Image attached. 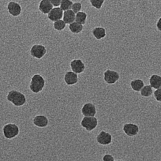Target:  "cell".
I'll use <instances>...</instances> for the list:
<instances>
[{"label": "cell", "instance_id": "cell-1", "mask_svg": "<svg viewBox=\"0 0 161 161\" xmlns=\"http://www.w3.org/2000/svg\"><path fill=\"white\" fill-rule=\"evenodd\" d=\"M7 99L16 107L24 106L26 102L25 95L17 90L9 91L7 95Z\"/></svg>", "mask_w": 161, "mask_h": 161}, {"label": "cell", "instance_id": "cell-2", "mask_svg": "<svg viewBox=\"0 0 161 161\" xmlns=\"http://www.w3.org/2000/svg\"><path fill=\"white\" fill-rule=\"evenodd\" d=\"M45 84L44 78L40 75L35 74L31 78L29 89L34 93H38L43 90Z\"/></svg>", "mask_w": 161, "mask_h": 161}, {"label": "cell", "instance_id": "cell-3", "mask_svg": "<svg viewBox=\"0 0 161 161\" xmlns=\"http://www.w3.org/2000/svg\"><path fill=\"white\" fill-rule=\"evenodd\" d=\"M3 132L5 138L7 139H12L19 135V128L16 124L9 123L4 126Z\"/></svg>", "mask_w": 161, "mask_h": 161}, {"label": "cell", "instance_id": "cell-4", "mask_svg": "<svg viewBox=\"0 0 161 161\" xmlns=\"http://www.w3.org/2000/svg\"><path fill=\"white\" fill-rule=\"evenodd\" d=\"M30 53L32 57L40 59L42 58L46 55L47 50L44 45L36 44L31 47Z\"/></svg>", "mask_w": 161, "mask_h": 161}, {"label": "cell", "instance_id": "cell-5", "mask_svg": "<svg viewBox=\"0 0 161 161\" xmlns=\"http://www.w3.org/2000/svg\"><path fill=\"white\" fill-rule=\"evenodd\" d=\"M98 121L97 118L94 116L86 117L84 116L82 118L80 125L82 127L85 128L87 131H92L97 127Z\"/></svg>", "mask_w": 161, "mask_h": 161}, {"label": "cell", "instance_id": "cell-6", "mask_svg": "<svg viewBox=\"0 0 161 161\" xmlns=\"http://www.w3.org/2000/svg\"><path fill=\"white\" fill-rule=\"evenodd\" d=\"M120 78V75L117 72L108 69L104 73V80L108 84L116 83Z\"/></svg>", "mask_w": 161, "mask_h": 161}, {"label": "cell", "instance_id": "cell-7", "mask_svg": "<svg viewBox=\"0 0 161 161\" xmlns=\"http://www.w3.org/2000/svg\"><path fill=\"white\" fill-rule=\"evenodd\" d=\"M123 130L125 134L129 137H134L139 133V127L138 125L132 123H127L123 126Z\"/></svg>", "mask_w": 161, "mask_h": 161}, {"label": "cell", "instance_id": "cell-8", "mask_svg": "<svg viewBox=\"0 0 161 161\" xmlns=\"http://www.w3.org/2000/svg\"><path fill=\"white\" fill-rule=\"evenodd\" d=\"M81 112L82 115L86 117L94 116L97 113L96 108L93 103H86L82 106Z\"/></svg>", "mask_w": 161, "mask_h": 161}, {"label": "cell", "instance_id": "cell-9", "mask_svg": "<svg viewBox=\"0 0 161 161\" xmlns=\"http://www.w3.org/2000/svg\"><path fill=\"white\" fill-rule=\"evenodd\" d=\"M64 11L60 7H54L48 14V18L51 21L54 22L62 19Z\"/></svg>", "mask_w": 161, "mask_h": 161}, {"label": "cell", "instance_id": "cell-10", "mask_svg": "<svg viewBox=\"0 0 161 161\" xmlns=\"http://www.w3.org/2000/svg\"><path fill=\"white\" fill-rule=\"evenodd\" d=\"M7 9L9 14L13 17H18L21 13L22 8L20 5L13 1L9 2L8 3Z\"/></svg>", "mask_w": 161, "mask_h": 161}, {"label": "cell", "instance_id": "cell-11", "mask_svg": "<svg viewBox=\"0 0 161 161\" xmlns=\"http://www.w3.org/2000/svg\"><path fill=\"white\" fill-rule=\"evenodd\" d=\"M70 67L72 71L77 74L83 73L85 69V65L80 59L72 60L70 62Z\"/></svg>", "mask_w": 161, "mask_h": 161}, {"label": "cell", "instance_id": "cell-12", "mask_svg": "<svg viewBox=\"0 0 161 161\" xmlns=\"http://www.w3.org/2000/svg\"><path fill=\"white\" fill-rule=\"evenodd\" d=\"M97 142L102 145H108L112 142V136L105 131H101L97 137Z\"/></svg>", "mask_w": 161, "mask_h": 161}, {"label": "cell", "instance_id": "cell-13", "mask_svg": "<svg viewBox=\"0 0 161 161\" xmlns=\"http://www.w3.org/2000/svg\"><path fill=\"white\" fill-rule=\"evenodd\" d=\"M64 81L68 85H73L78 82V77L77 74L73 71H68L64 75Z\"/></svg>", "mask_w": 161, "mask_h": 161}, {"label": "cell", "instance_id": "cell-14", "mask_svg": "<svg viewBox=\"0 0 161 161\" xmlns=\"http://www.w3.org/2000/svg\"><path fill=\"white\" fill-rule=\"evenodd\" d=\"M39 10L43 14H48L53 8L49 0H41L39 4Z\"/></svg>", "mask_w": 161, "mask_h": 161}, {"label": "cell", "instance_id": "cell-15", "mask_svg": "<svg viewBox=\"0 0 161 161\" xmlns=\"http://www.w3.org/2000/svg\"><path fill=\"white\" fill-rule=\"evenodd\" d=\"M33 124L38 127L44 128L48 125L49 120L44 115H36L33 119Z\"/></svg>", "mask_w": 161, "mask_h": 161}, {"label": "cell", "instance_id": "cell-16", "mask_svg": "<svg viewBox=\"0 0 161 161\" xmlns=\"http://www.w3.org/2000/svg\"><path fill=\"white\" fill-rule=\"evenodd\" d=\"M92 34L97 40H101L106 37V30L105 28L100 26L95 27L92 31Z\"/></svg>", "mask_w": 161, "mask_h": 161}, {"label": "cell", "instance_id": "cell-17", "mask_svg": "<svg viewBox=\"0 0 161 161\" xmlns=\"http://www.w3.org/2000/svg\"><path fill=\"white\" fill-rule=\"evenodd\" d=\"M149 83L153 89H160L161 88V76L158 75H153L149 78Z\"/></svg>", "mask_w": 161, "mask_h": 161}, {"label": "cell", "instance_id": "cell-18", "mask_svg": "<svg viewBox=\"0 0 161 161\" xmlns=\"http://www.w3.org/2000/svg\"><path fill=\"white\" fill-rule=\"evenodd\" d=\"M75 13L72 9L64 11L63 20L66 24H70L75 21Z\"/></svg>", "mask_w": 161, "mask_h": 161}, {"label": "cell", "instance_id": "cell-19", "mask_svg": "<svg viewBox=\"0 0 161 161\" xmlns=\"http://www.w3.org/2000/svg\"><path fill=\"white\" fill-rule=\"evenodd\" d=\"M130 86L133 91L139 92L144 86V82L141 79H135L130 81Z\"/></svg>", "mask_w": 161, "mask_h": 161}, {"label": "cell", "instance_id": "cell-20", "mask_svg": "<svg viewBox=\"0 0 161 161\" xmlns=\"http://www.w3.org/2000/svg\"><path fill=\"white\" fill-rule=\"evenodd\" d=\"M69 29L70 32L74 34H80L83 29V26L82 25L75 21L69 25Z\"/></svg>", "mask_w": 161, "mask_h": 161}, {"label": "cell", "instance_id": "cell-21", "mask_svg": "<svg viewBox=\"0 0 161 161\" xmlns=\"http://www.w3.org/2000/svg\"><path fill=\"white\" fill-rule=\"evenodd\" d=\"M87 19V14L86 12L80 11L75 14V21L82 25L86 24Z\"/></svg>", "mask_w": 161, "mask_h": 161}, {"label": "cell", "instance_id": "cell-22", "mask_svg": "<svg viewBox=\"0 0 161 161\" xmlns=\"http://www.w3.org/2000/svg\"><path fill=\"white\" fill-rule=\"evenodd\" d=\"M153 92V88L150 85H147L142 88L140 91V93L143 97H147L152 95Z\"/></svg>", "mask_w": 161, "mask_h": 161}, {"label": "cell", "instance_id": "cell-23", "mask_svg": "<svg viewBox=\"0 0 161 161\" xmlns=\"http://www.w3.org/2000/svg\"><path fill=\"white\" fill-rule=\"evenodd\" d=\"M66 24L63 20L60 19L53 23V27L58 31H63L66 27Z\"/></svg>", "mask_w": 161, "mask_h": 161}, {"label": "cell", "instance_id": "cell-24", "mask_svg": "<svg viewBox=\"0 0 161 161\" xmlns=\"http://www.w3.org/2000/svg\"><path fill=\"white\" fill-rule=\"evenodd\" d=\"M73 2L72 0H62L60 5V8L63 11L71 9Z\"/></svg>", "mask_w": 161, "mask_h": 161}, {"label": "cell", "instance_id": "cell-25", "mask_svg": "<svg viewBox=\"0 0 161 161\" xmlns=\"http://www.w3.org/2000/svg\"><path fill=\"white\" fill-rule=\"evenodd\" d=\"M92 6L97 9H100L102 8L105 0H90Z\"/></svg>", "mask_w": 161, "mask_h": 161}, {"label": "cell", "instance_id": "cell-26", "mask_svg": "<svg viewBox=\"0 0 161 161\" xmlns=\"http://www.w3.org/2000/svg\"><path fill=\"white\" fill-rule=\"evenodd\" d=\"M82 8V4L80 2H75L73 4L71 9L75 13L80 12Z\"/></svg>", "mask_w": 161, "mask_h": 161}, {"label": "cell", "instance_id": "cell-27", "mask_svg": "<svg viewBox=\"0 0 161 161\" xmlns=\"http://www.w3.org/2000/svg\"><path fill=\"white\" fill-rule=\"evenodd\" d=\"M154 96L157 101L161 102V88L157 89L154 92Z\"/></svg>", "mask_w": 161, "mask_h": 161}, {"label": "cell", "instance_id": "cell-28", "mask_svg": "<svg viewBox=\"0 0 161 161\" xmlns=\"http://www.w3.org/2000/svg\"><path fill=\"white\" fill-rule=\"evenodd\" d=\"M51 3L53 5V6L55 7H58L60 6L62 0H49Z\"/></svg>", "mask_w": 161, "mask_h": 161}, {"label": "cell", "instance_id": "cell-29", "mask_svg": "<svg viewBox=\"0 0 161 161\" xmlns=\"http://www.w3.org/2000/svg\"><path fill=\"white\" fill-rule=\"evenodd\" d=\"M103 161H114V158L112 155L107 154L105 155L103 158Z\"/></svg>", "mask_w": 161, "mask_h": 161}, {"label": "cell", "instance_id": "cell-30", "mask_svg": "<svg viewBox=\"0 0 161 161\" xmlns=\"http://www.w3.org/2000/svg\"><path fill=\"white\" fill-rule=\"evenodd\" d=\"M157 26L158 30L161 31V18H160L159 19L158 21V23H157Z\"/></svg>", "mask_w": 161, "mask_h": 161}, {"label": "cell", "instance_id": "cell-31", "mask_svg": "<svg viewBox=\"0 0 161 161\" xmlns=\"http://www.w3.org/2000/svg\"><path fill=\"white\" fill-rule=\"evenodd\" d=\"M123 161L119 160V161Z\"/></svg>", "mask_w": 161, "mask_h": 161}]
</instances>
